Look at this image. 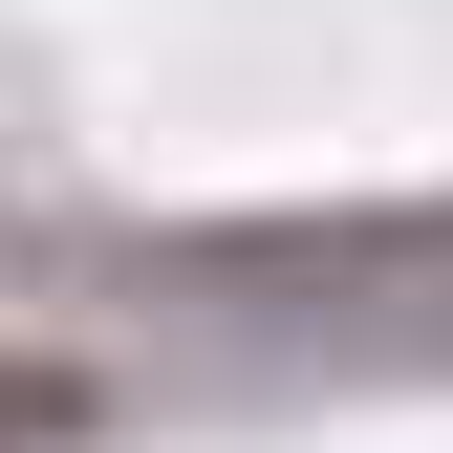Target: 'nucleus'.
Masks as SVG:
<instances>
[{
  "instance_id": "f257e3e1",
  "label": "nucleus",
  "mask_w": 453,
  "mask_h": 453,
  "mask_svg": "<svg viewBox=\"0 0 453 453\" xmlns=\"http://www.w3.org/2000/svg\"><path fill=\"white\" fill-rule=\"evenodd\" d=\"M22 432H65V367H0V453Z\"/></svg>"
}]
</instances>
